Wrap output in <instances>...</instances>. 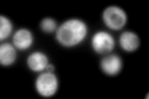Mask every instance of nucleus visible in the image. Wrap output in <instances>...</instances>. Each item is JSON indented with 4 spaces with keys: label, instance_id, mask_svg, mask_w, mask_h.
<instances>
[{
    "label": "nucleus",
    "instance_id": "nucleus-1",
    "mask_svg": "<svg viewBox=\"0 0 149 99\" xmlns=\"http://www.w3.org/2000/svg\"><path fill=\"white\" fill-rule=\"evenodd\" d=\"M87 25L80 19H70L62 22L56 31V40L63 47L80 45L87 36Z\"/></svg>",
    "mask_w": 149,
    "mask_h": 99
},
{
    "label": "nucleus",
    "instance_id": "nucleus-2",
    "mask_svg": "<svg viewBox=\"0 0 149 99\" xmlns=\"http://www.w3.org/2000/svg\"><path fill=\"white\" fill-rule=\"evenodd\" d=\"M35 88L40 96L50 98L56 94L58 89V79L52 72H44L36 78Z\"/></svg>",
    "mask_w": 149,
    "mask_h": 99
},
{
    "label": "nucleus",
    "instance_id": "nucleus-3",
    "mask_svg": "<svg viewBox=\"0 0 149 99\" xmlns=\"http://www.w3.org/2000/svg\"><path fill=\"white\" fill-rule=\"evenodd\" d=\"M104 25L111 30H120L127 24V14L118 6H108L102 14Z\"/></svg>",
    "mask_w": 149,
    "mask_h": 99
},
{
    "label": "nucleus",
    "instance_id": "nucleus-4",
    "mask_svg": "<svg viewBox=\"0 0 149 99\" xmlns=\"http://www.w3.org/2000/svg\"><path fill=\"white\" fill-rule=\"evenodd\" d=\"M114 45L116 42L113 36L107 31H98L92 37V48L96 53H109L114 48Z\"/></svg>",
    "mask_w": 149,
    "mask_h": 99
},
{
    "label": "nucleus",
    "instance_id": "nucleus-5",
    "mask_svg": "<svg viewBox=\"0 0 149 99\" xmlns=\"http://www.w3.org/2000/svg\"><path fill=\"white\" fill-rule=\"evenodd\" d=\"M123 67V62L119 56L108 55L101 61V69L107 76H116L118 74Z\"/></svg>",
    "mask_w": 149,
    "mask_h": 99
},
{
    "label": "nucleus",
    "instance_id": "nucleus-6",
    "mask_svg": "<svg viewBox=\"0 0 149 99\" xmlns=\"http://www.w3.org/2000/svg\"><path fill=\"white\" fill-rule=\"evenodd\" d=\"M32 42H34V36L27 29H19L13 36V45L16 47V50L25 51L30 48Z\"/></svg>",
    "mask_w": 149,
    "mask_h": 99
},
{
    "label": "nucleus",
    "instance_id": "nucleus-7",
    "mask_svg": "<svg viewBox=\"0 0 149 99\" xmlns=\"http://www.w3.org/2000/svg\"><path fill=\"white\" fill-rule=\"evenodd\" d=\"M49 64V58L44 52L36 51L32 52L29 57H27V67H29L32 72H42L46 69Z\"/></svg>",
    "mask_w": 149,
    "mask_h": 99
},
{
    "label": "nucleus",
    "instance_id": "nucleus-8",
    "mask_svg": "<svg viewBox=\"0 0 149 99\" xmlns=\"http://www.w3.org/2000/svg\"><path fill=\"white\" fill-rule=\"evenodd\" d=\"M139 37L132 31H124L119 37V45L125 52H134L139 47Z\"/></svg>",
    "mask_w": 149,
    "mask_h": 99
},
{
    "label": "nucleus",
    "instance_id": "nucleus-9",
    "mask_svg": "<svg viewBox=\"0 0 149 99\" xmlns=\"http://www.w3.org/2000/svg\"><path fill=\"white\" fill-rule=\"evenodd\" d=\"M16 47L11 44H3L0 46V63L3 66H11L16 61Z\"/></svg>",
    "mask_w": 149,
    "mask_h": 99
},
{
    "label": "nucleus",
    "instance_id": "nucleus-10",
    "mask_svg": "<svg viewBox=\"0 0 149 99\" xmlns=\"http://www.w3.org/2000/svg\"><path fill=\"white\" fill-rule=\"evenodd\" d=\"M13 24L6 16H0V40H6L11 35Z\"/></svg>",
    "mask_w": 149,
    "mask_h": 99
},
{
    "label": "nucleus",
    "instance_id": "nucleus-11",
    "mask_svg": "<svg viewBox=\"0 0 149 99\" xmlns=\"http://www.w3.org/2000/svg\"><path fill=\"white\" fill-rule=\"evenodd\" d=\"M40 27H41V30H42V32H45V34H52V32L57 31V24H56V21L51 17L42 19L41 22H40Z\"/></svg>",
    "mask_w": 149,
    "mask_h": 99
},
{
    "label": "nucleus",
    "instance_id": "nucleus-12",
    "mask_svg": "<svg viewBox=\"0 0 149 99\" xmlns=\"http://www.w3.org/2000/svg\"><path fill=\"white\" fill-rule=\"evenodd\" d=\"M46 69H49V72H52V71L55 69V66H52V64H47V67H46Z\"/></svg>",
    "mask_w": 149,
    "mask_h": 99
}]
</instances>
